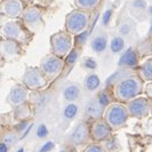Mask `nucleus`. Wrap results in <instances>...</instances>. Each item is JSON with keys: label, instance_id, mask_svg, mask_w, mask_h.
Returning <instances> with one entry per match:
<instances>
[{"label": "nucleus", "instance_id": "13", "mask_svg": "<svg viewBox=\"0 0 152 152\" xmlns=\"http://www.w3.org/2000/svg\"><path fill=\"white\" fill-rule=\"evenodd\" d=\"M1 52H2V56L7 59L18 57L21 53L20 42L14 41V39H8V38L4 39L1 42Z\"/></svg>", "mask_w": 152, "mask_h": 152}, {"label": "nucleus", "instance_id": "29", "mask_svg": "<svg viewBox=\"0 0 152 152\" xmlns=\"http://www.w3.org/2000/svg\"><path fill=\"white\" fill-rule=\"evenodd\" d=\"M83 66H84L86 70H88V71H94V70L98 67V64H96V61H95L94 58H92V57H86V58H84V61H83Z\"/></svg>", "mask_w": 152, "mask_h": 152}, {"label": "nucleus", "instance_id": "8", "mask_svg": "<svg viewBox=\"0 0 152 152\" xmlns=\"http://www.w3.org/2000/svg\"><path fill=\"white\" fill-rule=\"evenodd\" d=\"M113 129L106 122L104 118L95 120L91 126V137L96 143L106 142L112 137Z\"/></svg>", "mask_w": 152, "mask_h": 152}, {"label": "nucleus", "instance_id": "1", "mask_svg": "<svg viewBox=\"0 0 152 152\" xmlns=\"http://www.w3.org/2000/svg\"><path fill=\"white\" fill-rule=\"evenodd\" d=\"M143 79L140 76L132 75L121 81H118L114 86V95L118 102L128 103L132 99L140 96L143 91Z\"/></svg>", "mask_w": 152, "mask_h": 152}, {"label": "nucleus", "instance_id": "6", "mask_svg": "<svg viewBox=\"0 0 152 152\" xmlns=\"http://www.w3.org/2000/svg\"><path fill=\"white\" fill-rule=\"evenodd\" d=\"M65 66V61L63 58L56 56L51 52L50 55H47L42 58L39 63V69L43 72V75L48 79H53L63 71Z\"/></svg>", "mask_w": 152, "mask_h": 152}, {"label": "nucleus", "instance_id": "38", "mask_svg": "<svg viewBox=\"0 0 152 152\" xmlns=\"http://www.w3.org/2000/svg\"><path fill=\"white\" fill-rule=\"evenodd\" d=\"M8 151V144H6L5 142L0 144V152H7Z\"/></svg>", "mask_w": 152, "mask_h": 152}, {"label": "nucleus", "instance_id": "27", "mask_svg": "<svg viewBox=\"0 0 152 152\" xmlns=\"http://www.w3.org/2000/svg\"><path fill=\"white\" fill-rule=\"evenodd\" d=\"M79 55H80V50L78 48H73L72 50L69 52V55L65 57V64L73 65L77 62V59L79 58Z\"/></svg>", "mask_w": 152, "mask_h": 152}, {"label": "nucleus", "instance_id": "36", "mask_svg": "<svg viewBox=\"0 0 152 152\" xmlns=\"http://www.w3.org/2000/svg\"><path fill=\"white\" fill-rule=\"evenodd\" d=\"M87 35H88V33L85 30V31H83L81 34H79V35H77L76 39L78 41V44L79 45H83L84 43H85V39L87 38Z\"/></svg>", "mask_w": 152, "mask_h": 152}, {"label": "nucleus", "instance_id": "44", "mask_svg": "<svg viewBox=\"0 0 152 152\" xmlns=\"http://www.w3.org/2000/svg\"><path fill=\"white\" fill-rule=\"evenodd\" d=\"M150 114H151V116H152V100H151V112H150Z\"/></svg>", "mask_w": 152, "mask_h": 152}, {"label": "nucleus", "instance_id": "9", "mask_svg": "<svg viewBox=\"0 0 152 152\" xmlns=\"http://www.w3.org/2000/svg\"><path fill=\"white\" fill-rule=\"evenodd\" d=\"M89 135H91V129H88L87 123L84 121H80L77 123L76 127L72 129L67 142L71 145H81L88 140Z\"/></svg>", "mask_w": 152, "mask_h": 152}, {"label": "nucleus", "instance_id": "4", "mask_svg": "<svg viewBox=\"0 0 152 152\" xmlns=\"http://www.w3.org/2000/svg\"><path fill=\"white\" fill-rule=\"evenodd\" d=\"M50 45L52 53L61 58H65L73 49L72 35L67 31H58L50 37Z\"/></svg>", "mask_w": 152, "mask_h": 152}, {"label": "nucleus", "instance_id": "19", "mask_svg": "<svg viewBox=\"0 0 152 152\" xmlns=\"http://www.w3.org/2000/svg\"><path fill=\"white\" fill-rule=\"evenodd\" d=\"M132 75H134V73L131 72V70H130L129 67H123L122 70L116 71L115 73H113L112 76L109 77V78L107 79V81H106V85H107V86L113 85V87H114L118 81H121L122 79H124V78H127V77H129V76H132Z\"/></svg>", "mask_w": 152, "mask_h": 152}, {"label": "nucleus", "instance_id": "28", "mask_svg": "<svg viewBox=\"0 0 152 152\" xmlns=\"http://www.w3.org/2000/svg\"><path fill=\"white\" fill-rule=\"evenodd\" d=\"M104 149L109 152H115L120 149V144L116 138H113V136L104 142Z\"/></svg>", "mask_w": 152, "mask_h": 152}, {"label": "nucleus", "instance_id": "40", "mask_svg": "<svg viewBox=\"0 0 152 152\" xmlns=\"http://www.w3.org/2000/svg\"><path fill=\"white\" fill-rule=\"evenodd\" d=\"M148 134L152 136V120L148 123Z\"/></svg>", "mask_w": 152, "mask_h": 152}, {"label": "nucleus", "instance_id": "5", "mask_svg": "<svg viewBox=\"0 0 152 152\" xmlns=\"http://www.w3.org/2000/svg\"><path fill=\"white\" fill-rule=\"evenodd\" d=\"M23 85L30 91H36L41 89L47 86L48 84V78L43 75L39 67L36 66H27L25 70V73L22 76Z\"/></svg>", "mask_w": 152, "mask_h": 152}, {"label": "nucleus", "instance_id": "2", "mask_svg": "<svg viewBox=\"0 0 152 152\" xmlns=\"http://www.w3.org/2000/svg\"><path fill=\"white\" fill-rule=\"evenodd\" d=\"M130 117L127 104L123 102H113L104 110L103 118L110 126L113 130H117L126 126L128 118Z\"/></svg>", "mask_w": 152, "mask_h": 152}, {"label": "nucleus", "instance_id": "39", "mask_svg": "<svg viewBox=\"0 0 152 152\" xmlns=\"http://www.w3.org/2000/svg\"><path fill=\"white\" fill-rule=\"evenodd\" d=\"M26 126H27V121H21V123L19 124V128H18V129H19L20 131H23L26 129Z\"/></svg>", "mask_w": 152, "mask_h": 152}, {"label": "nucleus", "instance_id": "43", "mask_svg": "<svg viewBox=\"0 0 152 152\" xmlns=\"http://www.w3.org/2000/svg\"><path fill=\"white\" fill-rule=\"evenodd\" d=\"M16 152H25V149H23V148H21V149H19Z\"/></svg>", "mask_w": 152, "mask_h": 152}, {"label": "nucleus", "instance_id": "21", "mask_svg": "<svg viewBox=\"0 0 152 152\" xmlns=\"http://www.w3.org/2000/svg\"><path fill=\"white\" fill-rule=\"evenodd\" d=\"M140 77L144 81H148V83L152 81V57L146 58L140 64Z\"/></svg>", "mask_w": 152, "mask_h": 152}, {"label": "nucleus", "instance_id": "17", "mask_svg": "<svg viewBox=\"0 0 152 152\" xmlns=\"http://www.w3.org/2000/svg\"><path fill=\"white\" fill-rule=\"evenodd\" d=\"M81 95V86L79 84L67 85L63 92V96L66 102H75Z\"/></svg>", "mask_w": 152, "mask_h": 152}, {"label": "nucleus", "instance_id": "30", "mask_svg": "<svg viewBox=\"0 0 152 152\" xmlns=\"http://www.w3.org/2000/svg\"><path fill=\"white\" fill-rule=\"evenodd\" d=\"M84 152H107V150L104 149V146L100 145L99 143H93V144H89L84 150Z\"/></svg>", "mask_w": 152, "mask_h": 152}, {"label": "nucleus", "instance_id": "25", "mask_svg": "<svg viewBox=\"0 0 152 152\" xmlns=\"http://www.w3.org/2000/svg\"><path fill=\"white\" fill-rule=\"evenodd\" d=\"M79 112V106L75 102H69L63 110V115L65 120H73Z\"/></svg>", "mask_w": 152, "mask_h": 152}, {"label": "nucleus", "instance_id": "45", "mask_svg": "<svg viewBox=\"0 0 152 152\" xmlns=\"http://www.w3.org/2000/svg\"><path fill=\"white\" fill-rule=\"evenodd\" d=\"M59 152H66V151H65V150H62V151H59Z\"/></svg>", "mask_w": 152, "mask_h": 152}, {"label": "nucleus", "instance_id": "18", "mask_svg": "<svg viewBox=\"0 0 152 152\" xmlns=\"http://www.w3.org/2000/svg\"><path fill=\"white\" fill-rule=\"evenodd\" d=\"M109 45V42H108V37L106 34H100V35H96L92 38L91 41V48L92 50L96 53H102L103 51L107 49V47Z\"/></svg>", "mask_w": 152, "mask_h": 152}, {"label": "nucleus", "instance_id": "31", "mask_svg": "<svg viewBox=\"0 0 152 152\" xmlns=\"http://www.w3.org/2000/svg\"><path fill=\"white\" fill-rule=\"evenodd\" d=\"M112 16H113V8H108V10L104 11L101 19V23L103 27H107V26L109 25V22L112 20Z\"/></svg>", "mask_w": 152, "mask_h": 152}, {"label": "nucleus", "instance_id": "7", "mask_svg": "<svg viewBox=\"0 0 152 152\" xmlns=\"http://www.w3.org/2000/svg\"><path fill=\"white\" fill-rule=\"evenodd\" d=\"M128 110L131 117L144 118L150 115L151 112V100L148 96H137L127 103Z\"/></svg>", "mask_w": 152, "mask_h": 152}, {"label": "nucleus", "instance_id": "26", "mask_svg": "<svg viewBox=\"0 0 152 152\" xmlns=\"http://www.w3.org/2000/svg\"><path fill=\"white\" fill-rule=\"evenodd\" d=\"M95 98L98 99V101L100 102L104 108H107L108 106H110L113 103L112 102V96H110V94L108 93L107 89H102L100 92H98V94H96Z\"/></svg>", "mask_w": 152, "mask_h": 152}, {"label": "nucleus", "instance_id": "3", "mask_svg": "<svg viewBox=\"0 0 152 152\" xmlns=\"http://www.w3.org/2000/svg\"><path fill=\"white\" fill-rule=\"evenodd\" d=\"M91 15L87 11L76 10L66 15L65 19V29L71 35H79L86 30L89 25Z\"/></svg>", "mask_w": 152, "mask_h": 152}, {"label": "nucleus", "instance_id": "12", "mask_svg": "<svg viewBox=\"0 0 152 152\" xmlns=\"http://www.w3.org/2000/svg\"><path fill=\"white\" fill-rule=\"evenodd\" d=\"M2 35L5 38L14 39L18 42H23L25 41V30L20 22L18 21H8L2 27Z\"/></svg>", "mask_w": 152, "mask_h": 152}, {"label": "nucleus", "instance_id": "15", "mask_svg": "<svg viewBox=\"0 0 152 152\" xmlns=\"http://www.w3.org/2000/svg\"><path fill=\"white\" fill-rule=\"evenodd\" d=\"M23 7H22V2L20 0H5L2 4V13L8 16V18H19L22 13H23Z\"/></svg>", "mask_w": 152, "mask_h": 152}, {"label": "nucleus", "instance_id": "34", "mask_svg": "<svg viewBox=\"0 0 152 152\" xmlns=\"http://www.w3.org/2000/svg\"><path fill=\"white\" fill-rule=\"evenodd\" d=\"M131 6L134 8H137V10H145L148 7L145 0H134L132 4H131Z\"/></svg>", "mask_w": 152, "mask_h": 152}, {"label": "nucleus", "instance_id": "24", "mask_svg": "<svg viewBox=\"0 0 152 152\" xmlns=\"http://www.w3.org/2000/svg\"><path fill=\"white\" fill-rule=\"evenodd\" d=\"M99 2L100 0H75V5L78 7V10H83L87 12L94 10Z\"/></svg>", "mask_w": 152, "mask_h": 152}, {"label": "nucleus", "instance_id": "23", "mask_svg": "<svg viewBox=\"0 0 152 152\" xmlns=\"http://www.w3.org/2000/svg\"><path fill=\"white\" fill-rule=\"evenodd\" d=\"M124 47H126V41L122 36H115L109 42V48L113 53H118L123 51Z\"/></svg>", "mask_w": 152, "mask_h": 152}, {"label": "nucleus", "instance_id": "14", "mask_svg": "<svg viewBox=\"0 0 152 152\" xmlns=\"http://www.w3.org/2000/svg\"><path fill=\"white\" fill-rule=\"evenodd\" d=\"M103 115H104V107L98 101L96 98L91 99L86 103V106H85V116H87L88 118H93L95 121V120H99V118L103 117Z\"/></svg>", "mask_w": 152, "mask_h": 152}, {"label": "nucleus", "instance_id": "22", "mask_svg": "<svg viewBox=\"0 0 152 152\" xmlns=\"http://www.w3.org/2000/svg\"><path fill=\"white\" fill-rule=\"evenodd\" d=\"M31 116V108L26 103H22L20 106H16L14 108V117L20 121H27Z\"/></svg>", "mask_w": 152, "mask_h": 152}, {"label": "nucleus", "instance_id": "37", "mask_svg": "<svg viewBox=\"0 0 152 152\" xmlns=\"http://www.w3.org/2000/svg\"><path fill=\"white\" fill-rule=\"evenodd\" d=\"M144 91H145V93H146V96H148L150 100H152V81L146 84Z\"/></svg>", "mask_w": 152, "mask_h": 152}, {"label": "nucleus", "instance_id": "32", "mask_svg": "<svg viewBox=\"0 0 152 152\" xmlns=\"http://www.w3.org/2000/svg\"><path fill=\"white\" fill-rule=\"evenodd\" d=\"M36 135H37L38 138H45L48 135H49V129L45 124H39L36 130Z\"/></svg>", "mask_w": 152, "mask_h": 152}, {"label": "nucleus", "instance_id": "42", "mask_svg": "<svg viewBox=\"0 0 152 152\" xmlns=\"http://www.w3.org/2000/svg\"><path fill=\"white\" fill-rule=\"evenodd\" d=\"M149 34L152 35V19H151V22H150V29H149Z\"/></svg>", "mask_w": 152, "mask_h": 152}, {"label": "nucleus", "instance_id": "20", "mask_svg": "<svg viewBox=\"0 0 152 152\" xmlns=\"http://www.w3.org/2000/svg\"><path fill=\"white\" fill-rule=\"evenodd\" d=\"M101 85V80H100V77L98 76L95 72H89L85 77V81H84V86L85 88L89 91V92H93L95 89H98Z\"/></svg>", "mask_w": 152, "mask_h": 152}, {"label": "nucleus", "instance_id": "11", "mask_svg": "<svg viewBox=\"0 0 152 152\" xmlns=\"http://www.w3.org/2000/svg\"><path fill=\"white\" fill-rule=\"evenodd\" d=\"M22 20H23V23L30 30H36L39 26L43 25L42 12L35 6L26 8L22 13Z\"/></svg>", "mask_w": 152, "mask_h": 152}, {"label": "nucleus", "instance_id": "33", "mask_svg": "<svg viewBox=\"0 0 152 152\" xmlns=\"http://www.w3.org/2000/svg\"><path fill=\"white\" fill-rule=\"evenodd\" d=\"M130 31H131V26H130V23L124 22V23L120 25V27H118V33H120L122 36H127V35H129Z\"/></svg>", "mask_w": 152, "mask_h": 152}, {"label": "nucleus", "instance_id": "35", "mask_svg": "<svg viewBox=\"0 0 152 152\" xmlns=\"http://www.w3.org/2000/svg\"><path fill=\"white\" fill-rule=\"evenodd\" d=\"M53 149H55V143L49 140V142H45V143L42 145V148L39 149V152H50V151H52Z\"/></svg>", "mask_w": 152, "mask_h": 152}, {"label": "nucleus", "instance_id": "16", "mask_svg": "<svg viewBox=\"0 0 152 152\" xmlns=\"http://www.w3.org/2000/svg\"><path fill=\"white\" fill-rule=\"evenodd\" d=\"M136 65H138V53H137L136 49L130 47L121 55V57L118 59V66L130 69V67H135Z\"/></svg>", "mask_w": 152, "mask_h": 152}, {"label": "nucleus", "instance_id": "10", "mask_svg": "<svg viewBox=\"0 0 152 152\" xmlns=\"http://www.w3.org/2000/svg\"><path fill=\"white\" fill-rule=\"evenodd\" d=\"M28 91L29 89L27 88L22 83L21 84H14L11 87L8 95H7V102L13 107L26 103L28 100Z\"/></svg>", "mask_w": 152, "mask_h": 152}, {"label": "nucleus", "instance_id": "41", "mask_svg": "<svg viewBox=\"0 0 152 152\" xmlns=\"http://www.w3.org/2000/svg\"><path fill=\"white\" fill-rule=\"evenodd\" d=\"M148 14H149L150 16H152V5H150V6L148 7Z\"/></svg>", "mask_w": 152, "mask_h": 152}]
</instances>
